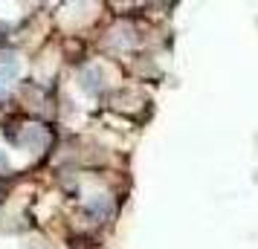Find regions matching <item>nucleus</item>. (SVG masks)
Listing matches in <instances>:
<instances>
[]
</instances>
